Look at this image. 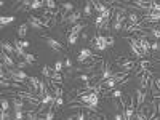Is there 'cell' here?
<instances>
[{
    "instance_id": "cell-34",
    "label": "cell",
    "mask_w": 160,
    "mask_h": 120,
    "mask_svg": "<svg viewBox=\"0 0 160 120\" xmlns=\"http://www.w3.org/2000/svg\"><path fill=\"white\" fill-rule=\"evenodd\" d=\"M151 34L157 38V40H160V29H157V28H152L151 29Z\"/></svg>"
},
{
    "instance_id": "cell-31",
    "label": "cell",
    "mask_w": 160,
    "mask_h": 120,
    "mask_svg": "<svg viewBox=\"0 0 160 120\" xmlns=\"http://www.w3.org/2000/svg\"><path fill=\"white\" fill-rule=\"evenodd\" d=\"M2 111H5V112L10 111V101L7 98H2Z\"/></svg>"
},
{
    "instance_id": "cell-9",
    "label": "cell",
    "mask_w": 160,
    "mask_h": 120,
    "mask_svg": "<svg viewBox=\"0 0 160 120\" xmlns=\"http://www.w3.org/2000/svg\"><path fill=\"white\" fill-rule=\"evenodd\" d=\"M45 37V40H47V43H48V47L50 48H53V50H59V51H62V50H66V47L62 45V43H59L56 38H51V37H47V35H43Z\"/></svg>"
},
{
    "instance_id": "cell-10",
    "label": "cell",
    "mask_w": 160,
    "mask_h": 120,
    "mask_svg": "<svg viewBox=\"0 0 160 120\" xmlns=\"http://www.w3.org/2000/svg\"><path fill=\"white\" fill-rule=\"evenodd\" d=\"M91 56H93V51H91L90 48H83V50H80L77 61H78V62H85V61H87V59H90Z\"/></svg>"
},
{
    "instance_id": "cell-25",
    "label": "cell",
    "mask_w": 160,
    "mask_h": 120,
    "mask_svg": "<svg viewBox=\"0 0 160 120\" xmlns=\"http://www.w3.org/2000/svg\"><path fill=\"white\" fill-rule=\"evenodd\" d=\"M42 5H45V2H42V0H34V2H31L29 10H38Z\"/></svg>"
},
{
    "instance_id": "cell-33",
    "label": "cell",
    "mask_w": 160,
    "mask_h": 120,
    "mask_svg": "<svg viewBox=\"0 0 160 120\" xmlns=\"http://www.w3.org/2000/svg\"><path fill=\"white\" fill-rule=\"evenodd\" d=\"M64 104V99H62V96H56V99H55V108H61V106Z\"/></svg>"
},
{
    "instance_id": "cell-19",
    "label": "cell",
    "mask_w": 160,
    "mask_h": 120,
    "mask_svg": "<svg viewBox=\"0 0 160 120\" xmlns=\"http://www.w3.org/2000/svg\"><path fill=\"white\" fill-rule=\"evenodd\" d=\"M28 28H29V24H21L19 28L16 29V32H18V38H24L26 35H28Z\"/></svg>"
},
{
    "instance_id": "cell-29",
    "label": "cell",
    "mask_w": 160,
    "mask_h": 120,
    "mask_svg": "<svg viewBox=\"0 0 160 120\" xmlns=\"http://www.w3.org/2000/svg\"><path fill=\"white\" fill-rule=\"evenodd\" d=\"M102 22H104V19L101 18V15H98V16H96V19H95V26H96V31H101V26H102Z\"/></svg>"
},
{
    "instance_id": "cell-39",
    "label": "cell",
    "mask_w": 160,
    "mask_h": 120,
    "mask_svg": "<svg viewBox=\"0 0 160 120\" xmlns=\"http://www.w3.org/2000/svg\"><path fill=\"white\" fill-rule=\"evenodd\" d=\"M152 13H160V3L154 2V5H152Z\"/></svg>"
},
{
    "instance_id": "cell-2",
    "label": "cell",
    "mask_w": 160,
    "mask_h": 120,
    "mask_svg": "<svg viewBox=\"0 0 160 120\" xmlns=\"http://www.w3.org/2000/svg\"><path fill=\"white\" fill-rule=\"evenodd\" d=\"M118 101H120V104H122V108H123V120H131L133 114H135V111H136V108H135V98L130 96V99L127 102L123 99V96H122Z\"/></svg>"
},
{
    "instance_id": "cell-26",
    "label": "cell",
    "mask_w": 160,
    "mask_h": 120,
    "mask_svg": "<svg viewBox=\"0 0 160 120\" xmlns=\"http://www.w3.org/2000/svg\"><path fill=\"white\" fill-rule=\"evenodd\" d=\"M13 21H15V16H2L0 18V24L2 26H7V24H10Z\"/></svg>"
},
{
    "instance_id": "cell-21",
    "label": "cell",
    "mask_w": 160,
    "mask_h": 120,
    "mask_svg": "<svg viewBox=\"0 0 160 120\" xmlns=\"http://www.w3.org/2000/svg\"><path fill=\"white\" fill-rule=\"evenodd\" d=\"M48 95V90H47V85L45 82H40V90H38V98L40 99H43L45 96Z\"/></svg>"
},
{
    "instance_id": "cell-12",
    "label": "cell",
    "mask_w": 160,
    "mask_h": 120,
    "mask_svg": "<svg viewBox=\"0 0 160 120\" xmlns=\"http://www.w3.org/2000/svg\"><path fill=\"white\" fill-rule=\"evenodd\" d=\"M2 50H3L5 53H8L10 56H16V55H18L16 50H15V45L10 43V42H2Z\"/></svg>"
},
{
    "instance_id": "cell-44",
    "label": "cell",
    "mask_w": 160,
    "mask_h": 120,
    "mask_svg": "<svg viewBox=\"0 0 160 120\" xmlns=\"http://www.w3.org/2000/svg\"><path fill=\"white\" fill-rule=\"evenodd\" d=\"M26 66H28L26 61H18V68H26Z\"/></svg>"
},
{
    "instance_id": "cell-42",
    "label": "cell",
    "mask_w": 160,
    "mask_h": 120,
    "mask_svg": "<svg viewBox=\"0 0 160 120\" xmlns=\"http://www.w3.org/2000/svg\"><path fill=\"white\" fill-rule=\"evenodd\" d=\"M19 42H21V47H22V48H28V47H31V43H29V42H26V40H19Z\"/></svg>"
},
{
    "instance_id": "cell-35",
    "label": "cell",
    "mask_w": 160,
    "mask_h": 120,
    "mask_svg": "<svg viewBox=\"0 0 160 120\" xmlns=\"http://www.w3.org/2000/svg\"><path fill=\"white\" fill-rule=\"evenodd\" d=\"M149 64H151L149 61H144V59H142V61L139 62V68H141L142 71H148V68H149Z\"/></svg>"
},
{
    "instance_id": "cell-8",
    "label": "cell",
    "mask_w": 160,
    "mask_h": 120,
    "mask_svg": "<svg viewBox=\"0 0 160 120\" xmlns=\"http://www.w3.org/2000/svg\"><path fill=\"white\" fill-rule=\"evenodd\" d=\"M28 24L31 26V28H34L35 31H43V29H45V28H43V24H42V19H40L38 16H34V15L29 16Z\"/></svg>"
},
{
    "instance_id": "cell-45",
    "label": "cell",
    "mask_w": 160,
    "mask_h": 120,
    "mask_svg": "<svg viewBox=\"0 0 160 120\" xmlns=\"http://www.w3.org/2000/svg\"><path fill=\"white\" fill-rule=\"evenodd\" d=\"M115 120H123V115L120 114V112H117V114H115Z\"/></svg>"
},
{
    "instance_id": "cell-6",
    "label": "cell",
    "mask_w": 160,
    "mask_h": 120,
    "mask_svg": "<svg viewBox=\"0 0 160 120\" xmlns=\"http://www.w3.org/2000/svg\"><path fill=\"white\" fill-rule=\"evenodd\" d=\"M127 38H128V42H130V48H131V51L135 53L138 58H142L144 55H142V51H141V48H139L138 38H135V37H127Z\"/></svg>"
},
{
    "instance_id": "cell-16",
    "label": "cell",
    "mask_w": 160,
    "mask_h": 120,
    "mask_svg": "<svg viewBox=\"0 0 160 120\" xmlns=\"http://www.w3.org/2000/svg\"><path fill=\"white\" fill-rule=\"evenodd\" d=\"M13 106H15V111H24V108L28 106V102H26L24 99L21 98H13Z\"/></svg>"
},
{
    "instance_id": "cell-41",
    "label": "cell",
    "mask_w": 160,
    "mask_h": 120,
    "mask_svg": "<svg viewBox=\"0 0 160 120\" xmlns=\"http://www.w3.org/2000/svg\"><path fill=\"white\" fill-rule=\"evenodd\" d=\"M108 47H109V48L114 47V37H112V35H108Z\"/></svg>"
},
{
    "instance_id": "cell-32",
    "label": "cell",
    "mask_w": 160,
    "mask_h": 120,
    "mask_svg": "<svg viewBox=\"0 0 160 120\" xmlns=\"http://www.w3.org/2000/svg\"><path fill=\"white\" fill-rule=\"evenodd\" d=\"M78 40V35H68V43L69 45H75Z\"/></svg>"
},
{
    "instance_id": "cell-7",
    "label": "cell",
    "mask_w": 160,
    "mask_h": 120,
    "mask_svg": "<svg viewBox=\"0 0 160 120\" xmlns=\"http://www.w3.org/2000/svg\"><path fill=\"white\" fill-rule=\"evenodd\" d=\"M117 64L120 66L122 72H130V71L136 66V62L133 61V59H127V58H125V59H118V61H117Z\"/></svg>"
},
{
    "instance_id": "cell-40",
    "label": "cell",
    "mask_w": 160,
    "mask_h": 120,
    "mask_svg": "<svg viewBox=\"0 0 160 120\" xmlns=\"http://www.w3.org/2000/svg\"><path fill=\"white\" fill-rule=\"evenodd\" d=\"M151 50L160 51V43H158V42H154V43H151Z\"/></svg>"
},
{
    "instance_id": "cell-5",
    "label": "cell",
    "mask_w": 160,
    "mask_h": 120,
    "mask_svg": "<svg viewBox=\"0 0 160 120\" xmlns=\"http://www.w3.org/2000/svg\"><path fill=\"white\" fill-rule=\"evenodd\" d=\"M138 42H139V48L142 51V55L151 56V42H149V40L146 38L144 35H139L138 37Z\"/></svg>"
},
{
    "instance_id": "cell-18",
    "label": "cell",
    "mask_w": 160,
    "mask_h": 120,
    "mask_svg": "<svg viewBox=\"0 0 160 120\" xmlns=\"http://www.w3.org/2000/svg\"><path fill=\"white\" fill-rule=\"evenodd\" d=\"M93 8H95V11L98 13V15H102V13L108 10V7H106L102 2H93Z\"/></svg>"
},
{
    "instance_id": "cell-38",
    "label": "cell",
    "mask_w": 160,
    "mask_h": 120,
    "mask_svg": "<svg viewBox=\"0 0 160 120\" xmlns=\"http://www.w3.org/2000/svg\"><path fill=\"white\" fill-rule=\"evenodd\" d=\"M64 68H66V69H72V61H71L69 58L64 59Z\"/></svg>"
},
{
    "instance_id": "cell-17",
    "label": "cell",
    "mask_w": 160,
    "mask_h": 120,
    "mask_svg": "<svg viewBox=\"0 0 160 120\" xmlns=\"http://www.w3.org/2000/svg\"><path fill=\"white\" fill-rule=\"evenodd\" d=\"M2 62L7 64L8 68H15V66H18L15 61H13V58L8 55V53H5V51H2Z\"/></svg>"
},
{
    "instance_id": "cell-30",
    "label": "cell",
    "mask_w": 160,
    "mask_h": 120,
    "mask_svg": "<svg viewBox=\"0 0 160 120\" xmlns=\"http://www.w3.org/2000/svg\"><path fill=\"white\" fill-rule=\"evenodd\" d=\"M64 69V61H56L55 62V72H62Z\"/></svg>"
},
{
    "instance_id": "cell-15",
    "label": "cell",
    "mask_w": 160,
    "mask_h": 120,
    "mask_svg": "<svg viewBox=\"0 0 160 120\" xmlns=\"http://www.w3.org/2000/svg\"><path fill=\"white\" fill-rule=\"evenodd\" d=\"M29 85H31V91L32 93H38V90H40V78L38 77H31L29 78Z\"/></svg>"
},
{
    "instance_id": "cell-1",
    "label": "cell",
    "mask_w": 160,
    "mask_h": 120,
    "mask_svg": "<svg viewBox=\"0 0 160 120\" xmlns=\"http://www.w3.org/2000/svg\"><path fill=\"white\" fill-rule=\"evenodd\" d=\"M99 95H101V91H99V88H98L96 91H90V93H87V95L77 96L75 99L71 101V104H74L75 101H78V102H82V104L93 106V108H98V104H99Z\"/></svg>"
},
{
    "instance_id": "cell-20",
    "label": "cell",
    "mask_w": 160,
    "mask_h": 120,
    "mask_svg": "<svg viewBox=\"0 0 160 120\" xmlns=\"http://www.w3.org/2000/svg\"><path fill=\"white\" fill-rule=\"evenodd\" d=\"M13 45H15V50H16V53H18V56L24 58V55H26V51H24V48L21 47V42H19V38H16L15 42H13Z\"/></svg>"
},
{
    "instance_id": "cell-11",
    "label": "cell",
    "mask_w": 160,
    "mask_h": 120,
    "mask_svg": "<svg viewBox=\"0 0 160 120\" xmlns=\"http://www.w3.org/2000/svg\"><path fill=\"white\" fill-rule=\"evenodd\" d=\"M146 95H148V93H146L144 90H141L139 87L136 88V98H138V99H136V111H138V109L141 108V106L144 104V99H146Z\"/></svg>"
},
{
    "instance_id": "cell-37",
    "label": "cell",
    "mask_w": 160,
    "mask_h": 120,
    "mask_svg": "<svg viewBox=\"0 0 160 120\" xmlns=\"http://www.w3.org/2000/svg\"><path fill=\"white\" fill-rule=\"evenodd\" d=\"M45 5L48 7V10H55V8H56V3L53 2V0H47V2H45Z\"/></svg>"
},
{
    "instance_id": "cell-46",
    "label": "cell",
    "mask_w": 160,
    "mask_h": 120,
    "mask_svg": "<svg viewBox=\"0 0 160 120\" xmlns=\"http://www.w3.org/2000/svg\"><path fill=\"white\" fill-rule=\"evenodd\" d=\"M82 38H83V40H87V38H88V34H87V32H85V31H83V32H82Z\"/></svg>"
},
{
    "instance_id": "cell-43",
    "label": "cell",
    "mask_w": 160,
    "mask_h": 120,
    "mask_svg": "<svg viewBox=\"0 0 160 120\" xmlns=\"http://www.w3.org/2000/svg\"><path fill=\"white\" fill-rule=\"evenodd\" d=\"M77 120H87V117H85V114H83V112H80V114L77 115Z\"/></svg>"
},
{
    "instance_id": "cell-13",
    "label": "cell",
    "mask_w": 160,
    "mask_h": 120,
    "mask_svg": "<svg viewBox=\"0 0 160 120\" xmlns=\"http://www.w3.org/2000/svg\"><path fill=\"white\" fill-rule=\"evenodd\" d=\"M85 28H87V24H83V22H77L74 28H71V31H69L68 35H80V32H82Z\"/></svg>"
},
{
    "instance_id": "cell-23",
    "label": "cell",
    "mask_w": 160,
    "mask_h": 120,
    "mask_svg": "<svg viewBox=\"0 0 160 120\" xmlns=\"http://www.w3.org/2000/svg\"><path fill=\"white\" fill-rule=\"evenodd\" d=\"M91 11H93V2H87L85 8H83V15L85 16H91Z\"/></svg>"
},
{
    "instance_id": "cell-4",
    "label": "cell",
    "mask_w": 160,
    "mask_h": 120,
    "mask_svg": "<svg viewBox=\"0 0 160 120\" xmlns=\"http://www.w3.org/2000/svg\"><path fill=\"white\" fill-rule=\"evenodd\" d=\"M74 13V3H62L61 10H59V16H61V21L66 22V19H68L69 15H72Z\"/></svg>"
},
{
    "instance_id": "cell-28",
    "label": "cell",
    "mask_w": 160,
    "mask_h": 120,
    "mask_svg": "<svg viewBox=\"0 0 160 120\" xmlns=\"http://www.w3.org/2000/svg\"><path fill=\"white\" fill-rule=\"evenodd\" d=\"M123 96V93H122V90H115L114 93H111L109 95V98H112V99H120Z\"/></svg>"
},
{
    "instance_id": "cell-27",
    "label": "cell",
    "mask_w": 160,
    "mask_h": 120,
    "mask_svg": "<svg viewBox=\"0 0 160 120\" xmlns=\"http://www.w3.org/2000/svg\"><path fill=\"white\" fill-rule=\"evenodd\" d=\"M51 80H53V82H58V85H59V83H62V74H61V72H55V74H51Z\"/></svg>"
},
{
    "instance_id": "cell-3",
    "label": "cell",
    "mask_w": 160,
    "mask_h": 120,
    "mask_svg": "<svg viewBox=\"0 0 160 120\" xmlns=\"http://www.w3.org/2000/svg\"><path fill=\"white\" fill-rule=\"evenodd\" d=\"M90 43L93 45V48H95L96 51H104L106 48H108V35L98 34L90 40Z\"/></svg>"
},
{
    "instance_id": "cell-36",
    "label": "cell",
    "mask_w": 160,
    "mask_h": 120,
    "mask_svg": "<svg viewBox=\"0 0 160 120\" xmlns=\"http://www.w3.org/2000/svg\"><path fill=\"white\" fill-rule=\"evenodd\" d=\"M42 75H43V77H51V71H50L48 66H45V68L42 69Z\"/></svg>"
},
{
    "instance_id": "cell-14",
    "label": "cell",
    "mask_w": 160,
    "mask_h": 120,
    "mask_svg": "<svg viewBox=\"0 0 160 120\" xmlns=\"http://www.w3.org/2000/svg\"><path fill=\"white\" fill-rule=\"evenodd\" d=\"M80 16H82V10H75L72 15L68 16V19H66V22H69V24H77V21L80 19Z\"/></svg>"
},
{
    "instance_id": "cell-24",
    "label": "cell",
    "mask_w": 160,
    "mask_h": 120,
    "mask_svg": "<svg viewBox=\"0 0 160 120\" xmlns=\"http://www.w3.org/2000/svg\"><path fill=\"white\" fill-rule=\"evenodd\" d=\"M24 61L28 62V64H35L37 62V58L34 55H31V53H26V55H24Z\"/></svg>"
},
{
    "instance_id": "cell-22",
    "label": "cell",
    "mask_w": 160,
    "mask_h": 120,
    "mask_svg": "<svg viewBox=\"0 0 160 120\" xmlns=\"http://www.w3.org/2000/svg\"><path fill=\"white\" fill-rule=\"evenodd\" d=\"M127 18L130 19V24H133V26H138V24H139V21H141V19H139V16L136 15V13H130V15H128Z\"/></svg>"
}]
</instances>
